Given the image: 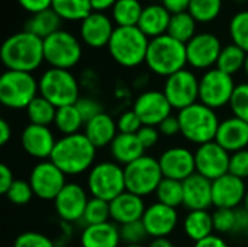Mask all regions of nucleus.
Listing matches in <instances>:
<instances>
[{
    "mask_svg": "<svg viewBox=\"0 0 248 247\" xmlns=\"http://www.w3.org/2000/svg\"><path fill=\"white\" fill-rule=\"evenodd\" d=\"M215 143L230 154L246 150L248 147V124L237 116L222 119L217 131Z\"/></svg>",
    "mask_w": 248,
    "mask_h": 247,
    "instance_id": "nucleus-24",
    "label": "nucleus"
},
{
    "mask_svg": "<svg viewBox=\"0 0 248 247\" xmlns=\"http://www.w3.org/2000/svg\"><path fill=\"white\" fill-rule=\"evenodd\" d=\"M163 92L173 109L182 111L199 102V79L187 68H183L166 79Z\"/></svg>",
    "mask_w": 248,
    "mask_h": 247,
    "instance_id": "nucleus-12",
    "label": "nucleus"
},
{
    "mask_svg": "<svg viewBox=\"0 0 248 247\" xmlns=\"http://www.w3.org/2000/svg\"><path fill=\"white\" fill-rule=\"evenodd\" d=\"M141 221L148 233V237H169L179 226V213L176 208L154 202L147 207Z\"/></svg>",
    "mask_w": 248,
    "mask_h": 247,
    "instance_id": "nucleus-21",
    "label": "nucleus"
},
{
    "mask_svg": "<svg viewBox=\"0 0 248 247\" xmlns=\"http://www.w3.org/2000/svg\"><path fill=\"white\" fill-rule=\"evenodd\" d=\"M113 162L121 166H128L145 154V148L140 143L137 134H118L109 146Z\"/></svg>",
    "mask_w": 248,
    "mask_h": 247,
    "instance_id": "nucleus-29",
    "label": "nucleus"
},
{
    "mask_svg": "<svg viewBox=\"0 0 248 247\" xmlns=\"http://www.w3.org/2000/svg\"><path fill=\"white\" fill-rule=\"evenodd\" d=\"M212 220H214L215 233H218V234L235 233V223H237L235 210L215 208V211L212 213Z\"/></svg>",
    "mask_w": 248,
    "mask_h": 247,
    "instance_id": "nucleus-42",
    "label": "nucleus"
},
{
    "mask_svg": "<svg viewBox=\"0 0 248 247\" xmlns=\"http://www.w3.org/2000/svg\"><path fill=\"white\" fill-rule=\"evenodd\" d=\"M147 247H174V243L169 237H158V239H151L150 245Z\"/></svg>",
    "mask_w": 248,
    "mask_h": 247,
    "instance_id": "nucleus-58",
    "label": "nucleus"
},
{
    "mask_svg": "<svg viewBox=\"0 0 248 247\" xmlns=\"http://www.w3.org/2000/svg\"><path fill=\"white\" fill-rule=\"evenodd\" d=\"M157 128H158L160 134H161V135H166V137H174V135L180 134L179 116H177V115H170V116L166 118Z\"/></svg>",
    "mask_w": 248,
    "mask_h": 247,
    "instance_id": "nucleus-51",
    "label": "nucleus"
},
{
    "mask_svg": "<svg viewBox=\"0 0 248 247\" xmlns=\"http://www.w3.org/2000/svg\"><path fill=\"white\" fill-rule=\"evenodd\" d=\"M118 0H90L93 12H102L105 13L108 9H112Z\"/></svg>",
    "mask_w": 248,
    "mask_h": 247,
    "instance_id": "nucleus-56",
    "label": "nucleus"
},
{
    "mask_svg": "<svg viewBox=\"0 0 248 247\" xmlns=\"http://www.w3.org/2000/svg\"><path fill=\"white\" fill-rule=\"evenodd\" d=\"M124 247H147V246H142V245H125Z\"/></svg>",
    "mask_w": 248,
    "mask_h": 247,
    "instance_id": "nucleus-61",
    "label": "nucleus"
},
{
    "mask_svg": "<svg viewBox=\"0 0 248 247\" xmlns=\"http://www.w3.org/2000/svg\"><path fill=\"white\" fill-rule=\"evenodd\" d=\"M243 208H244V210L248 213V189H247V194H246V198H244V202H243Z\"/></svg>",
    "mask_w": 248,
    "mask_h": 247,
    "instance_id": "nucleus-59",
    "label": "nucleus"
},
{
    "mask_svg": "<svg viewBox=\"0 0 248 247\" xmlns=\"http://www.w3.org/2000/svg\"><path fill=\"white\" fill-rule=\"evenodd\" d=\"M61 23H62V19L51 7V9L38 12L35 15H31V17L25 23V31L39 36L41 39H45L51 36L52 33L58 32L61 29Z\"/></svg>",
    "mask_w": 248,
    "mask_h": 247,
    "instance_id": "nucleus-31",
    "label": "nucleus"
},
{
    "mask_svg": "<svg viewBox=\"0 0 248 247\" xmlns=\"http://www.w3.org/2000/svg\"><path fill=\"white\" fill-rule=\"evenodd\" d=\"M83 134L89 138V141L96 148H103L112 144V141L119 134V131L115 119L109 114L102 112L84 124Z\"/></svg>",
    "mask_w": 248,
    "mask_h": 247,
    "instance_id": "nucleus-26",
    "label": "nucleus"
},
{
    "mask_svg": "<svg viewBox=\"0 0 248 247\" xmlns=\"http://www.w3.org/2000/svg\"><path fill=\"white\" fill-rule=\"evenodd\" d=\"M109 207H110V221L118 224L119 227L128 223L142 220V215L147 210L144 198L129 191L122 192L119 197L110 201Z\"/></svg>",
    "mask_w": 248,
    "mask_h": 247,
    "instance_id": "nucleus-23",
    "label": "nucleus"
},
{
    "mask_svg": "<svg viewBox=\"0 0 248 247\" xmlns=\"http://www.w3.org/2000/svg\"><path fill=\"white\" fill-rule=\"evenodd\" d=\"M119 233H121V242L124 245H142L144 240L148 237V233L141 220L121 226Z\"/></svg>",
    "mask_w": 248,
    "mask_h": 247,
    "instance_id": "nucleus-45",
    "label": "nucleus"
},
{
    "mask_svg": "<svg viewBox=\"0 0 248 247\" xmlns=\"http://www.w3.org/2000/svg\"><path fill=\"white\" fill-rule=\"evenodd\" d=\"M17 3L20 4V7H23L31 15L51 9V6H52V0H17Z\"/></svg>",
    "mask_w": 248,
    "mask_h": 247,
    "instance_id": "nucleus-52",
    "label": "nucleus"
},
{
    "mask_svg": "<svg viewBox=\"0 0 248 247\" xmlns=\"http://www.w3.org/2000/svg\"><path fill=\"white\" fill-rule=\"evenodd\" d=\"M222 9V0H190L189 13L198 23H209L215 20Z\"/></svg>",
    "mask_w": 248,
    "mask_h": 247,
    "instance_id": "nucleus-39",
    "label": "nucleus"
},
{
    "mask_svg": "<svg viewBox=\"0 0 248 247\" xmlns=\"http://www.w3.org/2000/svg\"><path fill=\"white\" fill-rule=\"evenodd\" d=\"M116 125H118V131L121 134H137L141 130L142 122L138 118V115L134 112V109H131V111H125L119 115Z\"/></svg>",
    "mask_w": 248,
    "mask_h": 247,
    "instance_id": "nucleus-47",
    "label": "nucleus"
},
{
    "mask_svg": "<svg viewBox=\"0 0 248 247\" xmlns=\"http://www.w3.org/2000/svg\"><path fill=\"white\" fill-rule=\"evenodd\" d=\"M246 194V181L227 173L212 182V207L237 210L243 205Z\"/></svg>",
    "mask_w": 248,
    "mask_h": 247,
    "instance_id": "nucleus-20",
    "label": "nucleus"
},
{
    "mask_svg": "<svg viewBox=\"0 0 248 247\" xmlns=\"http://www.w3.org/2000/svg\"><path fill=\"white\" fill-rule=\"evenodd\" d=\"M15 181H16V179L13 178L12 169H10L7 165L1 163V165H0V192L4 195V194L9 191V188L13 185Z\"/></svg>",
    "mask_w": 248,
    "mask_h": 247,
    "instance_id": "nucleus-53",
    "label": "nucleus"
},
{
    "mask_svg": "<svg viewBox=\"0 0 248 247\" xmlns=\"http://www.w3.org/2000/svg\"><path fill=\"white\" fill-rule=\"evenodd\" d=\"M62 20H84L92 12L90 0H52L51 6Z\"/></svg>",
    "mask_w": 248,
    "mask_h": 247,
    "instance_id": "nucleus-33",
    "label": "nucleus"
},
{
    "mask_svg": "<svg viewBox=\"0 0 248 247\" xmlns=\"http://www.w3.org/2000/svg\"><path fill=\"white\" fill-rule=\"evenodd\" d=\"M145 64L151 73L167 79L171 74L186 68V44L174 39L169 33L153 38L150 39Z\"/></svg>",
    "mask_w": 248,
    "mask_h": 247,
    "instance_id": "nucleus-4",
    "label": "nucleus"
},
{
    "mask_svg": "<svg viewBox=\"0 0 248 247\" xmlns=\"http://www.w3.org/2000/svg\"><path fill=\"white\" fill-rule=\"evenodd\" d=\"M124 169L126 191L142 198L155 194L158 185L164 179L158 159H154L147 154L125 166Z\"/></svg>",
    "mask_w": 248,
    "mask_h": 247,
    "instance_id": "nucleus-10",
    "label": "nucleus"
},
{
    "mask_svg": "<svg viewBox=\"0 0 248 247\" xmlns=\"http://www.w3.org/2000/svg\"><path fill=\"white\" fill-rule=\"evenodd\" d=\"M160 131L157 127H151V125H142L141 130L137 132V137L140 140V143L142 144V147L147 150L153 148L157 146L158 140H160Z\"/></svg>",
    "mask_w": 248,
    "mask_h": 247,
    "instance_id": "nucleus-50",
    "label": "nucleus"
},
{
    "mask_svg": "<svg viewBox=\"0 0 248 247\" xmlns=\"http://www.w3.org/2000/svg\"><path fill=\"white\" fill-rule=\"evenodd\" d=\"M13 247H57L55 243L42 233L25 231L19 234L13 243Z\"/></svg>",
    "mask_w": 248,
    "mask_h": 247,
    "instance_id": "nucleus-46",
    "label": "nucleus"
},
{
    "mask_svg": "<svg viewBox=\"0 0 248 247\" xmlns=\"http://www.w3.org/2000/svg\"><path fill=\"white\" fill-rule=\"evenodd\" d=\"M230 108L232 111V116H237L248 124V82L235 86Z\"/></svg>",
    "mask_w": 248,
    "mask_h": 247,
    "instance_id": "nucleus-43",
    "label": "nucleus"
},
{
    "mask_svg": "<svg viewBox=\"0 0 248 247\" xmlns=\"http://www.w3.org/2000/svg\"><path fill=\"white\" fill-rule=\"evenodd\" d=\"M154 195L157 202L177 210V207L183 205V182L164 178Z\"/></svg>",
    "mask_w": 248,
    "mask_h": 247,
    "instance_id": "nucleus-38",
    "label": "nucleus"
},
{
    "mask_svg": "<svg viewBox=\"0 0 248 247\" xmlns=\"http://www.w3.org/2000/svg\"><path fill=\"white\" fill-rule=\"evenodd\" d=\"M113 31V20L102 12H92L80 23L81 41L90 48L108 47Z\"/></svg>",
    "mask_w": 248,
    "mask_h": 247,
    "instance_id": "nucleus-22",
    "label": "nucleus"
},
{
    "mask_svg": "<svg viewBox=\"0 0 248 247\" xmlns=\"http://www.w3.org/2000/svg\"><path fill=\"white\" fill-rule=\"evenodd\" d=\"M65 178L67 176L51 160H44L32 167L29 173V183L36 198L54 202L67 185Z\"/></svg>",
    "mask_w": 248,
    "mask_h": 247,
    "instance_id": "nucleus-13",
    "label": "nucleus"
},
{
    "mask_svg": "<svg viewBox=\"0 0 248 247\" xmlns=\"http://www.w3.org/2000/svg\"><path fill=\"white\" fill-rule=\"evenodd\" d=\"M246 58H247V52L244 49H241L235 44H230L222 48L215 67L230 76H234L238 71L244 70Z\"/></svg>",
    "mask_w": 248,
    "mask_h": 247,
    "instance_id": "nucleus-35",
    "label": "nucleus"
},
{
    "mask_svg": "<svg viewBox=\"0 0 248 247\" xmlns=\"http://www.w3.org/2000/svg\"><path fill=\"white\" fill-rule=\"evenodd\" d=\"M161 4L171 13H182V12H187L189 10V4L190 0H161Z\"/></svg>",
    "mask_w": 248,
    "mask_h": 247,
    "instance_id": "nucleus-54",
    "label": "nucleus"
},
{
    "mask_svg": "<svg viewBox=\"0 0 248 247\" xmlns=\"http://www.w3.org/2000/svg\"><path fill=\"white\" fill-rule=\"evenodd\" d=\"M25 111L29 124L44 125V127H49L51 124H54L55 114H57V108L42 96H36Z\"/></svg>",
    "mask_w": 248,
    "mask_h": 247,
    "instance_id": "nucleus-37",
    "label": "nucleus"
},
{
    "mask_svg": "<svg viewBox=\"0 0 248 247\" xmlns=\"http://www.w3.org/2000/svg\"><path fill=\"white\" fill-rule=\"evenodd\" d=\"M110 221V207L109 202L97 199V198H90L89 204L86 207L84 215L80 223H83L84 227L87 226H96V224H103Z\"/></svg>",
    "mask_w": 248,
    "mask_h": 247,
    "instance_id": "nucleus-40",
    "label": "nucleus"
},
{
    "mask_svg": "<svg viewBox=\"0 0 248 247\" xmlns=\"http://www.w3.org/2000/svg\"><path fill=\"white\" fill-rule=\"evenodd\" d=\"M39 96V83L32 73L6 70L0 77V102L15 111L26 109Z\"/></svg>",
    "mask_w": 248,
    "mask_h": 247,
    "instance_id": "nucleus-8",
    "label": "nucleus"
},
{
    "mask_svg": "<svg viewBox=\"0 0 248 247\" xmlns=\"http://www.w3.org/2000/svg\"><path fill=\"white\" fill-rule=\"evenodd\" d=\"M183 207L189 211H205L212 207V182L199 173L183 182Z\"/></svg>",
    "mask_w": 248,
    "mask_h": 247,
    "instance_id": "nucleus-25",
    "label": "nucleus"
},
{
    "mask_svg": "<svg viewBox=\"0 0 248 247\" xmlns=\"http://www.w3.org/2000/svg\"><path fill=\"white\" fill-rule=\"evenodd\" d=\"M20 144L28 156L44 162L51 159L57 140L49 127L28 124L22 131Z\"/></svg>",
    "mask_w": 248,
    "mask_h": 247,
    "instance_id": "nucleus-19",
    "label": "nucleus"
},
{
    "mask_svg": "<svg viewBox=\"0 0 248 247\" xmlns=\"http://www.w3.org/2000/svg\"><path fill=\"white\" fill-rule=\"evenodd\" d=\"M230 173L243 181L248 179V148L231 154Z\"/></svg>",
    "mask_w": 248,
    "mask_h": 247,
    "instance_id": "nucleus-48",
    "label": "nucleus"
},
{
    "mask_svg": "<svg viewBox=\"0 0 248 247\" xmlns=\"http://www.w3.org/2000/svg\"><path fill=\"white\" fill-rule=\"evenodd\" d=\"M244 73H246V76H247V79H248V54H247V58H246V64H244Z\"/></svg>",
    "mask_w": 248,
    "mask_h": 247,
    "instance_id": "nucleus-60",
    "label": "nucleus"
},
{
    "mask_svg": "<svg viewBox=\"0 0 248 247\" xmlns=\"http://www.w3.org/2000/svg\"><path fill=\"white\" fill-rule=\"evenodd\" d=\"M81 42L68 31L60 29L44 39V58L52 68L71 70L81 60Z\"/></svg>",
    "mask_w": 248,
    "mask_h": 247,
    "instance_id": "nucleus-9",
    "label": "nucleus"
},
{
    "mask_svg": "<svg viewBox=\"0 0 248 247\" xmlns=\"http://www.w3.org/2000/svg\"><path fill=\"white\" fill-rule=\"evenodd\" d=\"M193 247H230L228 243L219 236V234H212L201 242H196Z\"/></svg>",
    "mask_w": 248,
    "mask_h": 247,
    "instance_id": "nucleus-55",
    "label": "nucleus"
},
{
    "mask_svg": "<svg viewBox=\"0 0 248 247\" xmlns=\"http://www.w3.org/2000/svg\"><path fill=\"white\" fill-rule=\"evenodd\" d=\"M230 160L231 154L215 141L198 146L195 150L196 173L211 182L230 173Z\"/></svg>",
    "mask_w": 248,
    "mask_h": 247,
    "instance_id": "nucleus-14",
    "label": "nucleus"
},
{
    "mask_svg": "<svg viewBox=\"0 0 248 247\" xmlns=\"http://www.w3.org/2000/svg\"><path fill=\"white\" fill-rule=\"evenodd\" d=\"M86 186L92 198L110 202L126 191L125 169L116 162H99L89 170Z\"/></svg>",
    "mask_w": 248,
    "mask_h": 247,
    "instance_id": "nucleus-7",
    "label": "nucleus"
},
{
    "mask_svg": "<svg viewBox=\"0 0 248 247\" xmlns=\"http://www.w3.org/2000/svg\"><path fill=\"white\" fill-rule=\"evenodd\" d=\"M180 122V134L192 144L202 146L215 141L219 128V118L217 111L198 102L187 106L177 114Z\"/></svg>",
    "mask_w": 248,
    "mask_h": 247,
    "instance_id": "nucleus-5",
    "label": "nucleus"
},
{
    "mask_svg": "<svg viewBox=\"0 0 248 247\" xmlns=\"http://www.w3.org/2000/svg\"><path fill=\"white\" fill-rule=\"evenodd\" d=\"M221 41L218 36L209 32L196 33L186 44L187 64L196 70H211L217 66L218 57L222 51Z\"/></svg>",
    "mask_w": 248,
    "mask_h": 247,
    "instance_id": "nucleus-15",
    "label": "nucleus"
},
{
    "mask_svg": "<svg viewBox=\"0 0 248 247\" xmlns=\"http://www.w3.org/2000/svg\"><path fill=\"white\" fill-rule=\"evenodd\" d=\"M0 57L7 70L32 73L45 61L44 39L23 29L3 42Z\"/></svg>",
    "mask_w": 248,
    "mask_h": 247,
    "instance_id": "nucleus-2",
    "label": "nucleus"
},
{
    "mask_svg": "<svg viewBox=\"0 0 248 247\" xmlns=\"http://www.w3.org/2000/svg\"><path fill=\"white\" fill-rule=\"evenodd\" d=\"M230 35L232 44L238 45L248 54V10L235 13L230 22Z\"/></svg>",
    "mask_w": 248,
    "mask_h": 247,
    "instance_id": "nucleus-41",
    "label": "nucleus"
},
{
    "mask_svg": "<svg viewBox=\"0 0 248 247\" xmlns=\"http://www.w3.org/2000/svg\"><path fill=\"white\" fill-rule=\"evenodd\" d=\"M80 243L81 247H119L122 243L119 226L112 221L87 226L81 231Z\"/></svg>",
    "mask_w": 248,
    "mask_h": 247,
    "instance_id": "nucleus-27",
    "label": "nucleus"
},
{
    "mask_svg": "<svg viewBox=\"0 0 248 247\" xmlns=\"http://www.w3.org/2000/svg\"><path fill=\"white\" fill-rule=\"evenodd\" d=\"M183 230L186 236L196 242H201L215 233L214 230V220L212 214L205 211H189L183 218Z\"/></svg>",
    "mask_w": 248,
    "mask_h": 247,
    "instance_id": "nucleus-30",
    "label": "nucleus"
},
{
    "mask_svg": "<svg viewBox=\"0 0 248 247\" xmlns=\"http://www.w3.org/2000/svg\"><path fill=\"white\" fill-rule=\"evenodd\" d=\"M163 176L167 179H174L185 182L187 178L196 173L195 151L186 147L176 146L167 148L158 159Z\"/></svg>",
    "mask_w": 248,
    "mask_h": 247,
    "instance_id": "nucleus-18",
    "label": "nucleus"
},
{
    "mask_svg": "<svg viewBox=\"0 0 248 247\" xmlns=\"http://www.w3.org/2000/svg\"><path fill=\"white\" fill-rule=\"evenodd\" d=\"M84 124L86 122L76 105L57 108L54 125L62 135H73V134L81 132V128H84Z\"/></svg>",
    "mask_w": 248,
    "mask_h": 247,
    "instance_id": "nucleus-32",
    "label": "nucleus"
},
{
    "mask_svg": "<svg viewBox=\"0 0 248 247\" xmlns=\"http://www.w3.org/2000/svg\"><path fill=\"white\" fill-rule=\"evenodd\" d=\"M78 112L81 114L84 122L93 119L94 116H97L99 114L103 112V108H102V103L93 98H80L76 103Z\"/></svg>",
    "mask_w": 248,
    "mask_h": 247,
    "instance_id": "nucleus-49",
    "label": "nucleus"
},
{
    "mask_svg": "<svg viewBox=\"0 0 248 247\" xmlns=\"http://www.w3.org/2000/svg\"><path fill=\"white\" fill-rule=\"evenodd\" d=\"M134 112L141 119L142 125L158 127L173 111L163 90H145L134 102Z\"/></svg>",
    "mask_w": 248,
    "mask_h": 247,
    "instance_id": "nucleus-16",
    "label": "nucleus"
},
{
    "mask_svg": "<svg viewBox=\"0 0 248 247\" xmlns=\"http://www.w3.org/2000/svg\"><path fill=\"white\" fill-rule=\"evenodd\" d=\"M246 237H247V242H248V230H247V233H246Z\"/></svg>",
    "mask_w": 248,
    "mask_h": 247,
    "instance_id": "nucleus-62",
    "label": "nucleus"
},
{
    "mask_svg": "<svg viewBox=\"0 0 248 247\" xmlns=\"http://www.w3.org/2000/svg\"><path fill=\"white\" fill-rule=\"evenodd\" d=\"M12 137V127L9 125V122L6 119L0 121V144H7V141Z\"/></svg>",
    "mask_w": 248,
    "mask_h": 247,
    "instance_id": "nucleus-57",
    "label": "nucleus"
},
{
    "mask_svg": "<svg viewBox=\"0 0 248 247\" xmlns=\"http://www.w3.org/2000/svg\"><path fill=\"white\" fill-rule=\"evenodd\" d=\"M39 96L45 98L55 108L76 105L80 96V86L70 70L49 67L38 79Z\"/></svg>",
    "mask_w": 248,
    "mask_h": 247,
    "instance_id": "nucleus-6",
    "label": "nucleus"
},
{
    "mask_svg": "<svg viewBox=\"0 0 248 247\" xmlns=\"http://www.w3.org/2000/svg\"><path fill=\"white\" fill-rule=\"evenodd\" d=\"M196 20L189 12H182L171 15L167 33L174 39L187 44L196 35Z\"/></svg>",
    "mask_w": 248,
    "mask_h": 247,
    "instance_id": "nucleus-36",
    "label": "nucleus"
},
{
    "mask_svg": "<svg viewBox=\"0 0 248 247\" xmlns=\"http://www.w3.org/2000/svg\"><path fill=\"white\" fill-rule=\"evenodd\" d=\"M148 45L150 38L138 26H116L108 51L116 64L134 68L145 63Z\"/></svg>",
    "mask_w": 248,
    "mask_h": 247,
    "instance_id": "nucleus-3",
    "label": "nucleus"
},
{
    "mask_svg": "<svg viewBox=\"0 0 248 247\" xmlns=\"http://www.w3.org/2000/svg\"><path fill=\"white\" fill-rule=\"evenodd\" d=\"M89 199L87 191L81 185L76 182H67V185L54 199L55 214L65 223H78L84 215Z\"/></svg>",
    "mask_w": 248,
    "mask_h": 247,
    "instance_id": "nucleus-17",
    "label": "nucleus"
},
{
    "mask_svg": "<svg viewBox=\"0 0 248 247\" xmlns=\"http://www.w3.org/2000/svg\"><path fill=\"white\" fill-rule=\"evenodd\" d=\"M234 77L215 68L203 73L199 79V102L217 111L230 105L235 90Z\"/></svg>",
    "mask_w": 248,
    "mask_h": 247,
    "instance_id": "nucleus-11",
    "label": "nucleus"
},
{
    "mask_svg": "<svg viewBox=\"0 0 248 247\" xmlns=\"http://www.w3.org/2000/svg\"><path fill=\"white\" fill-rule=\"evenodd\" d=\"M142 9L140 0H118L112 7V20L118 26H138Z\"/></svg>",
    "mask_w": 248,
    "mask_h": 247,
    "instance_id": "nucleus-34",
    "label": "nucleus"
},
{
    "mask_svg": "<svg viewBox=\"0 0 248 247\" xmlns=\"http://www.w3.org/2000/svg\"><path fill=\"white\" fill-rule=\"evenodd\" d=\"M4 195H6L7 201L15 205H26L35 197L29 181H20V179L15 181L13 185L9 188V191Z\"/></svg>",
    "mask_w": 248,
    "mask_h": 247,
    "instance_id": "nucleus-44",
    "label": "nucleus"
},
{
    "mask_svg": "<svg viewBox=\"0 0 248 247\" xmlns=\"http://www.w3.org/2000/svg\"><path fill=\"white\" fill-rule=\"evenodd\" d=\"M237 1H246V0H237Z\"/></svg>",
    "mask_w": 248,
    "mask_h": 247,
    "instance_id": "nucleus-63",
    "label": "nucleus"
},
{
    "mask_svg": "<svg viewBox=\"0 0 248 247\" xmlns=\"http://www.w3.org/2000/svg\"><path fill=\"white\" fill-rule=\"evenodd\" d=\"M170 19H171V13L163 4H158V3L148 4L142 9L138 28L150 39H153V38L167 33Z\"/></svg>",
    "mask_w": 248,
    "mask_h": 247,
    "instance_id": "nucleus-28",
    "label": "nucleus"
},
{
    "mask_svg": "<svg viewBox=\"0 0 248 247\" xmlns=\"http://www.w3.org/2000/svg\"><path fill=\"white\" fill-rule=\"evenodd\" d=\"M96 153L97 148L83 132H78L62 135L57 140L49 160L65 176H78L89 172L96 165Z\"/></svg>",
    "mask_w": 248,
    "mask_h": 247,
    "instance_id": "nucleus-1",
    "label": "nucleus"
}]
</instances>
